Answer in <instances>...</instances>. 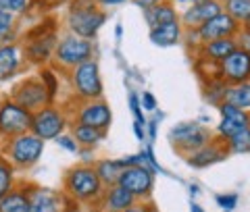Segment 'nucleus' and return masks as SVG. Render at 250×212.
I'll list each match as a JSON object with an SVG mask.
<instances>
[{"label": "nucleus", "instance_id": "obj_1", "mask_svg": "<svg viewBox=\"0 0 250 212\" xmlns=\"http://www.w3.org/2000/svg\"><path fill=\"white\" fill-rule=\"evenodd\" d=\"M104 11H100L94 0H73L67 15V25L71 34L85 38V40H92L98 34V29L104 25Z\"/></svg>", "mask_w": 250, "mask_h": 212}, {"label": "nucleus", "instance_id": "obj_2", "mask_svg": "<svg viewBox=\"0 0 250 212\" xmlns=\"http://www.w3.org/2000/svg\"><path fill=\"white\" fill-rule=\"evenodd\" d=\"M44 152V139H40L36 133L25 131L21 135H15L4 139V156L13 167L29 169L40 160Z\"/></svg>", "mask_w": 250, "mask_h": 212}, {"label": "nucleus", "instance_id": "obj_3", "mask_svg": "<svg viewBox=\"0 0 250 212\" xmlns=\"http://www.w3.org/2000/svg\"><path fill=\"white\" fill-rule=\"evenodd\" d=\"M104 183L100 181L96 169L92 167H75L65 175V190L73 200L80 202H96L103 198Z\"/></svg>", "mask_w": 250, "mask_h": 212}, {"label": "nucleus", "instance_id": "obj_4", "mask_svg": "<svg viewBox=\"0 0 250 212\" xmlns=\"http://www.w3.org/2000/svg\"><path fill=\"white\" fill-rule=\"evenodd\" d=\"M11 100H15L19 106L27 108L29 113H38L42 108L50 106L54 98L50 96L42 77L38 75V77H27V79H23L21 83L15 85L11 92Z\"/></svg>", "mask_w": 250, "mask_h": 212}, {"label": "nucleus", "instance_id": "obj_5", "mask_svg": "<svg viewBox=\"0 0 250 212\" xmlns=\"http://www.w3.org/2000/svg\"><path fill=\"white\" fill-rule=\"evenodd\" d=\"M73 92L80 100H100L103 98V79H100L98 62L90 58L71 69Z\"/></svg>", "mask_w": 250, "mask_h": 212}, {"label": "nucleus", "instance_id": "obj_6", "mask_svg": "<svg viewBox=\"0 0 250 212\" xmlns=\"http://www.w3.org/2000/svg\"><path fill=\"white\" fill-rule=\"evenodd\" d=\"M54 62L62 69H75L77 65L92 58V42L80 36H65L54 48Z\"/></svg>", "mask_w": 250, "mask_h": 212}, {"label": "nucleus", "instance_id": "obj_7", "mask_svg": "<svg viewBox=\"0 0 250 212\" xmlns=\"http://www.w3.org/2000/svg\"><path fill=\"white\" fill-rule=\"evenodd\" d=\"M31 116H34V113L19 106L15 100H2V106H0V137L9 139L25 131H31Z\"/></svg>", "mask_w": 250, "mask_h": 212}, {"label": "nucleus", "instance_id": "obj_8", "mask_svg": "<svg viewBox=\"0 0 250 212\" xmlns=\"http://www.w3.org/2000/svg\"><path fill=\"white\" fill-rule=\"evenodd\" d=\"M217 75L221 77L231 88V85H240L250 81V50L238 46L228 58H223L217 65Z\"/></svg>", "mask_w": 250, "mask_h": 212}, {"label": "nucleus", "instance_id": "obj_9", "mask_svg": "<svg viewBox=\"0 0 250 212\" xmlns=\"http://www.w3.org/2000/svg\"><path fill=\"white\" fill-rule=\"evenodd\" d=\"M67 125V116L61 108H54L52 104L34 113L31 116V133H36L40 139H57Z\"/></svg>", "mask_w": 250, "mask_h": 212}, {"label": "nucleus", "instance_id": "obj_10", "mask_svg": "<svg viewBox=\"0 0 250 212\" xmlns=\"http://www.w3.org/2000/svg\"><path fill=\"white\" fill-rule=\"evenodd\" d=\"M242 31V25L228 13H219L217 17L207 21L200 29H196L194 34L198 38V44H208L215 40H223V38H238Z\"/></svg>", "mask_w": 250, "mask_h": 212}, {"label": "nucleus", "instance_id": "obj_11", "mask_svg": "<svg viewBox=\"0 0 250 212\" xmlns=\"http://www.w3.org/2000/svg\"><path fill=\"white\" fill-rule=\"evenodd\" d=\"M219 115H221V121L217 123V129H215L219 139L228 141L231 137H236L238 133L250 129V113L229 104V102H223L219 106Z\"/></svg>", "mask_w": 250, "mask_h": 212}, {"label": "nucleus", "instance_id": "obj_12", "mask_svg": "<svg viewBox=\"0 0 250 212\" xmlns=\"http://www.w3.org/2000/svg\"><path fill=\"white\" fill-rule=\"evenodd\" d=\"M119 183L121 187H125L131 195H136V200H144L152 193V187H154V173L146 167H125L123 173L119 175Z\"/></svg>", "mask_w": 250, "mask_h": 212}, {"label": "nucleus", "instance_id": "obj_13", "mask_svg": "<svg viewBox=\"0 0 250 212\" xmlns=\"http://www.w3.org/2000/svg\"><path fill=\"white\" fill-rule=\"evenodd\" d=\"M111 119H113L111 108H108V104L103 98L100 100H85L75 115V123L90 125V127H96V129H103V131L108 129Z\"/></svg>", "mask_w": 250, "mask_h": 212}, {"label": "nucleus", "instance_id": "obj_14", "mask_svg": "<svg viewBox=\"0 0 250 212\" xmlns=\"http://www.w3.org/2000/svg\"><path fill=\"white\" fill-rule=\"evenodd\" d=\"M219 13H223V2L221 0H208V2H200V4H190L188 9L182 13V27L184 29H192L196 31L205 25L207 21L217 17Z\"/></svg>", "mask_w": 250, "mask_h": 212}, {"label": "nucleus", "instance_id": "obj_15", "mask_svg": "<svg viewBox=\"0 0 250 212\" xmlns=\"http://www.w3.org/2000/svg\"><path fill=\"white\" fill-rule=\"evenodd\" d=\"M40 36H31L29 34V44L25 48L27 60L31 62H46L50 54H54V48H57L59 42H54V31H44L42 27H38Z\"/></svg>", "mask_w": 250, "mask_h": 212}, {"label": "nucleus", "instance_id": "obj_16", "mask_svg": "<svg viewBox=\"0 0 250 212\" xmlns=\"http://www.w3.org/2000/svg\"><path fill=\"white\" fill-rule=\"evenodd\" d=\"M228 154H229V150H228V146H225V141L215 137L210 144L200 148L198 152L190 154L188 164H192V167H196V169H207V167H210V164L221 162L223 158H228Z\"/></svg>", "mask_w": 250, "mask_h": 212}, {"label": "nucleus", "instance_id": "obj_17", "mask_svg": "<svg viewBox=\"0 0 250 212\" xmlns=\"http://www.w3.org/2000/svg\"><path fill=\"white\" fill-rule=\"evenodd\" d=\"M29 212H65L62 195L46 187H36L29 192Z\"/></svg>", "mask_w": 250, "mask_h": 212}, {"label": "nucleus", "instance_id": "obj_18", "mask_svg": "<svg viewBox=\"0 0 250 212\" xmlns=\"http://www.w3.org/2000/svg\"><path fill=\"white\" fill-rule=\"evenodd\" d=\"M238 38H223V40H215V42H208V44H202L200 46V57L202 60H208V62H215L219 65L223 58H228L229 54L238 48Z\"/></svg>", "mask_w": 250, "mask_h": 212}, {"label": "nucleus", "instance_id": "obj_19", "mask_svg": "<svg viewBox=\"0 0 250 212\" xmlns=\"http://www.w3.org/2000/svg\"><path fill=\"white\" fill-rule=\"evenodd\" d=\"M182 34H184L182 21H175V23H167V25L152 27L150 34H148V38H150V42L154 46H159V48H171V46L179 44Z\"/></svg>", "mask_w": 250, "mask_h": 212}, {"label": "nucleus", "instance_id": "obj_20", "mask_svg": "<svg viewBox=\"0 0 250 212\" xmlns=\"http://www.w3.org/2000/svg\"><path fill=\"white\" fill-rule=\"evenodd\" d=\"M144 19L148 23V27H159V25H167V23H175L179 21V15L175 11L173 2L169 0H163V2L150 6L148 11H144Z\"/></svg>", "mask_w": 250, "mask_h": 212}, {"label": "nucleus", "instance_id": "obj_21", "mask_svg": "<svg viewBox=\"0 0 250 212\" xmlns=\"http://www.w3.org/2000/svg\"><path fill=\"white\" fill-rule=\"evenodd\" d=\"M21 67V50L15 44L0 46V81H6Z\"/></svg>", "mask_w": 250, "mask_h": 212}, {"label": "nucleus", "instance_id": "obj_22", "mask_svg": "<svg viewBox=\"0 0 250 212\" xmlns=\"http://www.w3.org/2000/svg\"><path fill=\"white\" fill-rule=\"evenodd\" d=\"M104 206L111 212H123L131 206H136V195H131L125 187H121L119 183L111 185V190L104 195Z\"/></svg>", "mask_w": 250, "mask_h": 212}, {"label": "nucleus", "instance_id": "obj_23", "mask_svg": "<svg viewBox=\"0 0 250 212\" xmlns=\"http://www.w3.org/2000/svg\"><path fill=\"white\" fill-rule=\"evenodd\" d=\"M215 139V135L210 133V129H207V127H200L192 133L190 137H186L184 141H179V144H175L173 148L179 152V154H184V156H190V154H194V152H198L200 148H205L207 144H210V141Z\"/></svg>", "mask_w": 250, "mask_h": 212}, {"label": "nucleus", "instance_id": "obj_24", "mask_svg": "<svg viewBox=\"0 0 250 212\" xmlns=\"http://www.w3.org/2000/svg\"><path fill=\"white\" fill-rule=\"evenodd\" d=\"M73 137L80 146L83 148H94L96 144L104 139V131L103 129H96V127H90V125H82V123H73Z\"/></svg>", "mask_w": 250, "mask_h": 212}, {"label": "nucleus", "instance_id": "obj_25", "mask_svg": "<svg viewBox=\"0 0 250 212\" xmlns=\"http://www.w3.org/2000/svg\"><path fill=\"white\" fill-rule=\"evenodd\" d=\"M228 90L229 85L221 77H208V81L205 83V100L219 108L225 102V98H228Z\"/></svg>", "mask_w": 250, "mask_h": 212}, {"label": "nucleus", "instance_id": "obj_26", "mask_svg": "<svg viewBox=\"0 0 250 212\" xmlns=\"http://www.w3.org/2000/svg\"><path fill=\"white\" fill-rule=\"evenodd\" d=\"M0 212H29V192L11 190L0 200Z\"/></svg>", "mask_w": 250, "mask_h": 212}, {"label": "nucleus", "instance_id": "obj_27", "mask_svg": "<svg viewBox=\"0 0 250 212\" xmlns=\"http://www.w3.org/2000/svg\"><path fill=\"white\" fill-rule=\"evenodd\" d=\"M123 169L125 167L121 164V160H100L96 164V173H98L100 181H103L104 185H117Z\"/></svg>", "mask_w": 250, "mask_h": 212}, {"label": "nucleus", "instance_id": "obj_28", "mask_svg": "<svg viewBox=\"0 0 250 212\" xmlns=\"http://www.w3.org/2000/svg\"><path fill=\"white\" fill-rule=\"evenodd\" d=\"M223 11L231 15L242 27L250 21V0H221Z\"/></svg>", "mask_w": 250, "mask_h": 212}, {"label": "nucleus", "instance_id": "obj_29", "mask_svg": "<svg viewBox=\"0 0 250 212\" xmlns=\"http://www.w3.org/2000/svg\"><path fill=\"white\" fill-rule=\"evenodd\" d=\"M225 102H229V104L250 113V81L240 83V85H231V88L228 90V98H225Z\"/></svg>", "mask_w": 250, "mask_h": 212}, {"label": "nucleus", "instance_id": "obj_30", "mask_svg": "<svg viewBox=\"0 0 250 212\" xmlns=\"http://www.w3.org/2000/svg\"><path fill=\"white\" fill-rule=\"evenodd\" d=\"M198 127H200V123H196V121H184V123H177L175 127H171V131H169L171 144L175 146V144H179V141H184L186 137H190Z\"/></svg>", "mask_w": 250, "mask_h": 212}, {"label": "nucleus", "instance_id": "obj_31", "mask_svg": "<svg viewBox=\"0 0 250 212\" xmlns=\"http://www.w3.org/2000/svg\"><path fill=\"white\" fill-rule=\"evenodd\" d=\"M229 154H250V129L238 133L236 137L225 141Z\"/></svg>", "mask_w": 250, "mask_h": 212}, {"label": "nucleus", "instance_id": "obj_32", "mask_svg": "<svg viewBox=\"0 0 250 212\" xmlns=\"http://www.w3.org/2000/svg\"><path fill=\"white\" fill-rule=\"evenodd\" d=\"M13 190V164L0 158V200Z\"/></svg>", "mask_w": 250, "mask_h": 212}, {"label": "nucleus", "instance_id": "obj_33", "mask_svg": "<svg viewBox=\"0 0 250 212\" xmlns=\"http://www.w3.org/2000/svg\"><path fill=\"white\" fill-rule=\"evenodd\" d=\"M13 27H15L13 15L6 13V11H0V46L9 42V38L13 34Z\"/></svg>", "mask_w": 250, "mask_h": 212}, {"label": "nucleus", "instance_id": "obj_34", "mask_svg": "<svg viewBox=\"0 0 250 212\" xmlns=\"http://www.w3.org/2000/svg\"><path fill=\"white\" fill-rule=\"evenodd\" d=\"M29 0H0V11H6L11 15H19L23 11H27Z\"/></svg>", "mask_w": 250, "mask_h": 212}, {"label": "nucleus", "instance_id": "obj_35", "mask_svg": "<svg viewBox=\"0 0 250 212\" xmlns=\"http://www.w3.org/2000/svg\"><path fill=\"white\" fill-rule=\"evenodd\" d=\"M129 108H131V115H134L136 123H140V125L148 123L144 113H142V100H140V96H138V94H134V92L129 94Z\"/></svg>", "mask_w": 250, "mask_h": 212}, {"label": "nucleus", "instance_id": "obj_36", "mask_svg": "<svg viewBox=\"0 0 250 212\" xmlns=\"http://www.w3.org/2000/svg\"><path fill=\"white\" fill-rule=\"evenodd\" d=\"M215 202H217V206H221L225 212H233V208L238 206V193H219Z\"/></svg>", "mask_w": 250, "mask_h": 212}, {"label": "nucleus", "instance_id": "obj_37", "mask_svg": "<svg viewBox=\"0 0 250 212\" xmlns=\"http://www.w3.org/2000/svg\"><path fill=\"white\" fill-rule=\"evenodd\" d=\"M54 141H57V144H59L61 148H65L67 152H71V154H75L77 150H80V144L75 141V137H73V135H62V133H61V135H59L57 139H54Z\"/></svg>", "mask_w": 250, "mask_h": 212}, {"label": "nucleus", "instance_id": "obj_38", "mask_svg": "<svg viewBox=\"0 0 250 212\" xmlns=\"http://www.w3.org/2000/svg\"><path fill=\"white\" fill-rule=\"evenodd\" d=\"M40 77H42V81L46 83V88H48L50 96L54 98V96H57V79H54V75L50 73L48 69H44V71H40Z\"/></svg>", "mask_w": 250, "mask_h": 212}, {"label": "nucleus", "instance_id": "obj_39", "mask_svg": "<svg viewBox=\"0 0 250 212\" xmlns=\"http://www.w3.org/2000/svg\"><path fill=\"white\" fill-rule=\"evenodd\" d=\"M140 100H142V106H144V111H148V113L156 111V106H159V102H156L154 94H150V92H142V96H140Z\"/></svg>", "mask_w": 250, "mask_h": 212}, {"label": "nucleus", "instance_id": "obj_40", "mask_svg": "<svg viewBox=\"0 0 250 212\" xmlns=\"http://www.w3.org/2000/svg\"><path fill=\"white\" fill-rule=\"evenodd\" d=\"M61 2H65V0H34V4L40 6V9H52V6H57Z\"/></svg>", "mask_w": 250, "mask_h": 212}, {"label": "nucleus", "instance_id": "obj_41", "mask_svg": "<svg viewBox=\"0 0 250 212\" xmlns=\"http://www.w3.org/2000/svg\"><path fill=\"white\" fill-rule=\"evenodd\" d=\"M136 6H140L142 11H148L150 6H154V4H159V2H163V0H131Z\"/></svg>", "mask_w": 250, "mask_h": 212}, {"label": "nucleus", "instance_id": "obj_42", "mask_svg": "<svg viewBox=\"0 0 250 212\" xmlns=\"http://www.w3.org/2000/svg\"><path fill=\"white\" fill-rule=\"evenodd\" d=\"M94 2L100 6H119V4H125L127 0H94Z\"/></svg>", "mask_w": 250, "mask_h": 212}, {"label": "nucleus", "instance_id": "obj_43", "mask_svg": "<svg viewBox=\"0 0 250 212\" xmlns=\"http://www.w3.org/2000/svg\"><path fill=\"white\" fill-rule=\"evenodd\" d=\"M134 133H136V137L142 141L144 137H146V131H144V125H140V123H136L134 121Z\"/></svg>", "mask_w": 250, "mask_h": 212}, {"label": "nucleus", "instance_id": "obj_44", "mask_svg": "<svg viewBox=\"0 0 250 212\" xmlns=\"http://www.w3.org/2000/svg\"><path fill=\"white\" fill-rule=\"evenodd\" d=\"M156 123L159 121H148L146 125H148V137H150L152 141H154V137H156Z\"/></svg>", "mask_w": 250, "mask_h": 212}, {"label": "nucleus", "instance_id": "obj_45", "mask_svg": "<svg viewBox=\"0 0 250 212\" xmlns=\"http://www.w3.org/2000/svg\"><path fill=\"white\" fill-rule=\"evenodd\" d=\"M123 212H154L152 208H146V206H131L127 210H123Z\"/></svg>", "mask_w": 250, "mask_h": 212}, {"label": "nucleus", "instance_id": "obj_46", "mask_svg": "<svg viewBox=\"0 0 250 212\" xmlns=\"http://www.w3.org/2000/svg\"><path fill=\"white\" fill-rule=\"evenodd\" d=\"M190 212H205V210H202V208L198 206L196 202H192V206H190Z\"/></svg>", "mask_w": 250, "mask_h": 212}, {"label": "nucleus", "instance_id": "obj_47", "mask_svg": "<svg viewBox=\"0 0 250 212\" xmlns=\"http://www.w3.org/2000/svg\"><path fill=\"white\" fill-rule=\"evenodd\" d=\"M190 193L196 195V193H198V185H190Z\"/></svg>", "mask_w": 250, "mask_h": 212}, {"label": "nucleus", "instance_id": "obj_48", "mask_svg": "<svg viewBox=\"0 0 250 212\" xmlns=\"http://www.w3.org/2000/svg\"><path fill=\"white\" fill-rule=\"evenodd\" d=\"M190 4H200V2H208V0H188Z\"/></svg>", "mask_w": 250, "mask_h": 212}, {"label": "nucleus", "instance_id": "obj_49", "mask_svg": "<svg viewBox=\"0 0 250 212\" xmlns=\"http://www.w3.org/2000/svg\"><path fill=\"white\" fill-rule=\"evenodd\" d=\"M242 29H244V31H248V34H250V21H248V23H246V25L242 27Z\"/></svg>", "mask_w": 250, "mask_h": 212}, {"label": "nucleus", "instance_id": "obj_50", "mask_svg": "<svg viewBox=\"0 0 250 212\" xmlns=\"http://www.w3.org/2000/svg\"><path fill=\"white\" fill-rule=\"evenodd\" d=\"M0 106H2V98H0Z\"/></svg>", "mask_w": 250, "mask_h": 212}, {"label": "nucleus", "instance_id": "obj_51", "mask_svg": "<svg viewBox=\"0 0 250 212\" xmlns=\"http://www.w3.org/2000/svg\"><path fill=\"white\" fill-rule=\"evenodd\" d=\"M223 212H225V210H223Z\"/></svg>", "mask_w": 250, "mask_h": 212}]
</instances>
